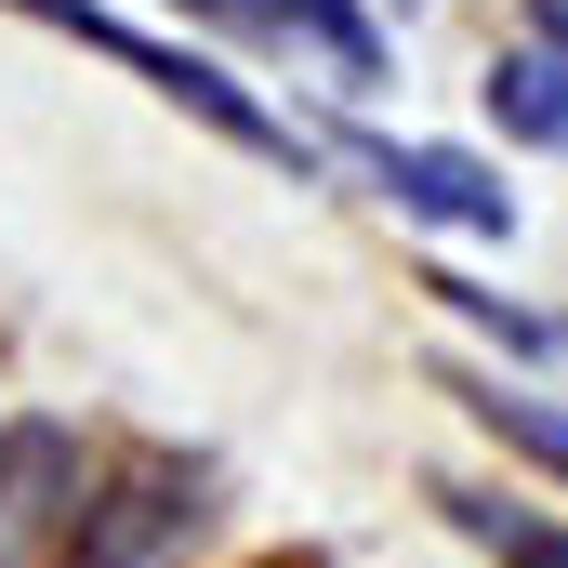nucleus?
<instances>
[{
    "mask_svg": "<svg viewBox=\"0 0 568 568\" xmlns=\"http://www.w3.org/2000/svg\"><path fill=\"white\" fill-rule=\"evenodd\" d=\"M13 13H27V27H67V40H80V53H106V67H133L145 93H172L185 120H212L225 145H252V159H291V172H304V133H291V120H265V106H252V93L212 67V53H172V40H145V27H120L106 0H13Z\"/></svg>",
    "mask_w": 568,
    "mask_h": 568,
    "instance_id": "nucleus-1",
    "label": "nucleus"
},
{
    "mask_svg": "<svg viewBox=\"0 0 568 568\" xmlns=\"http://www.w3.org/2000/svg\"><path fill=\"white\" fill-rule=\"evenodd\" d=\"M80 436L53 424V410H13L0 424V568H53L80 542Z\"/></svg>",
    "mask_w": 568,
    "mask_h": 568,
    "instance_id": "nucleus-2",
    "label": "nucleus"
},
{
    "mask_svg": "<svg viewBox=\"0 0 568 568\" xmlns=\"http://www.w3.org/2000/svg\"><path fill=\"white\" fill-rule=\"evenodd\" d=\"M172 13H212V27L265 40L291 67H317L331 93H384V27H371L357 0H172Z\"/></svg>",
    "mask_w": 568,
    "mask_h": 568,
    "instance_id": "nucleus-3",
    "label": "nucleus"
},
{
    "mask_svg": "<svg viewBox=\"0 0 568 568\" xmlns=\"http://www.w3.org/2000/svg\"><path fill=\"white\" fill-rule=\"evenodd\" d=\"M357 172H371L397 212H424V225H463V239H516V185H503L489 159H463V145H384V133H357Z\"/></svg>",
    "mask_w": 568,
    "mask_h": 568,
    "instance_id": "nucleus-4",
    "label": "nucleus"
},
{
    "mask_svg": "<svg viewBox=\"0 0 568 568\" xmlns=\"http://www.w3.org/2000/svg\"><path fill=\"white\" fill-rule=\"evenodd\" d=\"M185 529H199V476H185V463H133L106 503H80V542H67V568H159Z\"/></svg>",
    "mask_w": 568,
    "mask_h": 568,
    "instance_id": "nucleus-5",
    "label": "nucleus"
},
{
    "mask_svg": "<svg viewBox=\"0 0 568 568\" xmlns=\"http://www.w3.org/2000/svg\"><path fill=\"white\" fill-rule=\"evenodd\" d=\"M489 120L516 145H542V159H568V0H542L529 40L489 67Z\"/></svg>",
    "mask_w": 568,
    "mask_h": 568,
    "instance_id": "nucleus-6",
    "label": "nucleus"
},
{
    "mask_svg": "<svg viewBox=\"0 0 568 568\" xmlns=\"http://www.w3.org/2000/svg\"><path fill=\"white\" fill-rule=\"evenodd\" d=\"M436 516H449L489 568H568V529L542 516V503H516V489H463V476H449V489H436Z\"/></svg>",
    "mask_w": 568,
    "mask_h": 568,
    "instance_id": "nucleus-7",
    "label": "nucleus"
},
{
    "mask_svg": "<svg viewBox=\"0 0 568 568\" xmlns=\"http://www.w3.org/2000/svg\"><path fill=\"white\" fill-rule=\"evenodd\" d=\"M436 397H463L476 424L503 436L516 463H542V476H568V410H542L529 384H503V371H436Z\"/></svg>",
    "mask_w": 568,
    "mask_h": 568,
    "instance_id": "nucleus-8",
    "label": "nucleus"
},
{
    "mask_svg": "<svg viewBox=\"0 0 568 568\" xmlns=\"http://www.w3.org/2000/svg\"><path fill=\"white\" fill-rule=\"evenodd\" d=\"M397 13H424V0H397Z\"/></svg>",
    "mask_w": 568,
    "mask_h": 568,
    "instance_id": "nucleus-9",
    "label": "nucleus"
}]
</instances>
